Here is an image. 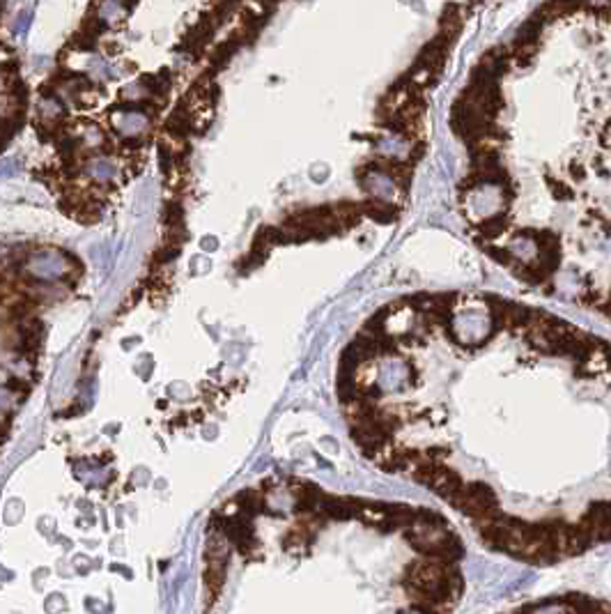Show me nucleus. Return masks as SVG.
<instances>
[{
  "instance_id": "0eeeda50",
  "label": "nucleus",
  "mask_w": 611,
  "mask_h": 614,
  "mask_svg": "<svg viewBox=\"0 0 611 614\" xmlns=\"http://www.w3.org/2000/svg\"><path fill=\"white\" fill-rule=\"evenodd\" d=\"M40 111H42L44 120H56V118L63 115V106H60L56 99H51V97H49V99H42Z\"/></svg>"
},
{
  "instance_id": "7ed1b4c3",
  "label": "nucleus",
  "mask_w": 611,
  "mask_h": 614,
  "mask_svg": "<svg viewBox=\"0 0 611 614\" xmlns=\"http://www.w3.org/2000/svg\"><path fill=\"white\" fill-rule=\"evenodd\" d=\"M364 214L380 223H389L396 219V207L382 203V200H368V203H364Z\"/></svg>"
},
{
  "instance_id": "9d476101",
  "label": "nucleus",
  "mask_w": 611,
  "mask_h": 614,
  "mask_svg": "<svg viewBox=\"0 0 611 614\" xmlns=\"http://www.w3.org/2000/svg\"><path fill=\"white\" fill-rule=\"evenodd\" d=\"M90 72L97 74V76H111V74H113V67H111L108 63H104L101 58L92 56V58H90Z\"/></svg>"
},
{
  "instance_id": "20e7f679",
  "label": "nucleus",
  "mask_w": 611,
  "mask_h": 614,
  "mask_svg": "<svg viewBox=\"0 0 611 614\" xmlns=\"http://www.w3.org/2000/svg\"><path fill=\"white\" fill-rule=\"evenodd\" d=\"M127 14L124 0H101L99 5V19L106 21V24H117L122 21Z\"/></svg>"
},
{
  "instance_id": "39448f33",
  "label": "nucleus",
  "mask_w": 611,
  "mask_h": 614,
  "mask_svg": "<svg viewBox=\"0 0 611 614\" xmlns=\"http://www.w3.org/2000/svg\"><path fill=\"white\" fill-rule=\"evenodd\" d=\"M334 209H336L338 221H341L345 228L357 226L361 214H364V205H357V203H338Z\"/></svg>"
},
{
  "instance_id": "6e6552de",
  "label": "nucleus",
  "mask_w": 611,
  "mask_h": 614,
  "mask_svg": "<svg viewBox=\"0 0 611 614\" xmlns=\"http://www.w3.org/2000/svg\"><path fill=\"white\" fill-rule=\"evenodd\" d=\"M30 24H33V12H21L17 21H14V33H17V37H26Z\"/></svg>"
},
{
  "instance_id": "f257e3e1",
  "label": "nucleus",
  "mask_w": 611,
  "mask_h": 614,
  "mask_svg": "<svg viewBox=\"0 0 611 614\" xmlns=\"http://www.w3.org/2000/svg\"><path fill=\"white\" fill-rule=\"evenodd\" d=\"M582 309L611 322V242L588 274Z\"/></svg>"
},
{
  "instance_id": "423d86ee",
  "label": "nucleus",
  "mask_w": 611,
  "mask_h": 614,
  "mask_svg": "<svg viewBox=\"0 0 611 614\" xmlns=\"http://www.w3.org/2000/svg\"><path fill=\"white\" fill-rule=\"evenodd\" d=\"M163 219H165V223H170V226H179L184 219V209L177 203H168L163 207Z\"/></svg>"
},
{
  "instance_id": "f03ea898",
  "label": "nucleus",
  "mask_w": 611,
  "mask_h": 614,
  "mask_svg": "<svg viewBox=\"0 0 611 614\" xmlns=\"http://www.w3.org/2000/svg\"><path fill=\"white\" fill-rule=\"evenodd\" d=\"M113 122H115L117 129L129 138L138 136V134L147 129V115L136 113V111H131V113H117L115 118H113Z\"/></svg>"
},
{
  "instance_id": "1a4fd4ad",
  "label": "nucleus",
  "mask_w": 611,
  "mask_h": 614,
  "mask_svg": "<svg viewBox=\"0 0 611 614\" xmlns=\"http://www.w3.org/2000/svg\"><path fill=\"white\" fill-rule=\"evenodd\" d=\"M147 95V83H131V86H127L124 90H122V97L124 99H142V97Z\"/></svg>"
}]
</instances>
